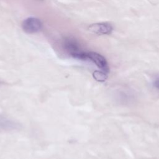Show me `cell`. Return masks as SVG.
<instances>
[{
  "label": "cell",
  "mask_w": 159,
  "mask_h": 159,
  "mask_svg": "<svg viewBox=\"0 0 159 159\" xmlns=\"http://www.w3.org/2000/svg\"><path fill=\"white\" fill-rule=\"evenodd\" d=\"M42 26V24L40 19L34 17H28L22 22V28L27 34H34L39 32Z\"/></svg>",
  "instance_id": "1"
},
{
  "label": "cell",
  "mask_w": 159,
  "mask_h": 159,
  "mask_svg": "<svg viewBox=\"0 0 159 159\" xmlns=\"http://www.w3.org/2000/svg\"><path fill=\"white\" fill-rule=\"evenodd\" d=\"M88 30L97 35H109L113 30L112 26L107 22H100L91 24Z\"/></svg>",
  "instance_id": "2"
},
{
  "label": "cell",
  "mask_w": 159,
  "mask_h": 159,
  "mask_svg": "<svg viewBox=\"0 0 159 159\" xmlns=\"http://www.w3.org/2000/svg\"><path fill=\"white\" fill-rule=\"evenodd\" d=\"M88 60H90L94 63H95L96 66L102 70V71L106 73L109 72V69L107 62L103 56L96 52H88Z\"/></svg>",
  "instance_id": "3"
},
{
  "label": "cell",
  "mask_w": 159,
  "mask_h": 159,
  "mask_svg": "<svg viewBox=\"0 0 159 159\" xmlns=\"http://www.w3.org/2000/svg\"><path fill=\"white\" fill-rule=\"evenodd\" d=\"M64 48L73 57L77 53L82 52L80 45L76 39L73 37H66L63 41Z\"/></svg>",
  "instance_id": "4"
},
{
  "label": "cell",
  "mask_w": 159,
  "mask_h": 159,
  "mask_svg": "<svg viewBox=\"0 0 159 159\" xmlns=\"http://www.w3.org/2000/svg\"><path fill=\"white\" fill-rule=\"evenodd\" d=\"M107 73L103 71H94L93 73V78L98 81L99 82H104L106 81V80L107 78V75L106 74Z\"/></svg>",
  "instance_id": "5"
},
{
  "label": "cell",
  "mask_w": 159,
  "mask_h": 159,
  "mask_svg": "<svg viewBox=\"0 0 159 159\" xmlns=\"http://www.w3.org/2000/svg\"><path fill=\"white\" fill-rule=\"evenodd\" d=\"M153 86L156 88L159 89V75H158V76L155 77L153 82Z\"/></svg>",
  "instance_id": "6"
}]
</instances>
